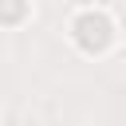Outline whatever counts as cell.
Listing matches in <instances>:
<instances>
[{
	"label": "cell",
	"mask_w": 126,
	"mask_h": 126,
	"mask_svg": "<svg viewBox=\"0 0 126 126\" xmlns=\"http://www.w3.org/2000/svg\"><path fill=\"white\" fill-rule=\"evenodd\" d=\"M67 39L83 51V55H106L118 43V20L110 16V8L102 4H87L75 8L67 20Z\"/></svg>",
	"instance_id": "obj_1"
},
{
	"label": "cell",
	"mask_w": 126,
	"mask_h": 126,
	"mask_svg": "<svg viewBox=\"0 0 126 126\" xmlns=\"http://www.w3.org/2000/svg\"><path fill=\"white\" fill-rule=\"evenodd\" d=\"M32 16V0H0V28H20Z\"/></svg>",
	"instance_id": "obj_2"
}]
</instances>
